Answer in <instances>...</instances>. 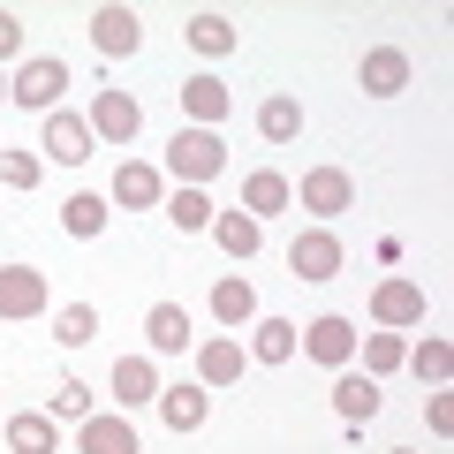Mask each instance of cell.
Listing matches in <instances>:
<instances>
[{"label": "cell", "instance_id": "1", "mask_svg": "<svg viewBox=\"0 0 454 454\" xmlns=\"http://www.w3.org/2000/svg\"><path fill=\"white\" fill-rule=\"evenodd\" d=\"M220 167H227L220 129H175V145H167V175H175L182 190H205Z\"/></svg>", "mask_w": 454, "mask_h": 454}, {"label": "cell", "instance_id": "2", "mask_svg": "<svg viewBox=\"0 0 454 454\" xmlns=\"http://www.w3.org/2000/svg\"><path fill=\"white\" fill-rule=\"evenodd\" d=\"M61 91H68V61H61V53L23 61L16 83H8V98H16V106H31V114H53V98H61Z\"/></svg>", "mask_w": 454, "mask_h": 454}, {"label": "cell", "instance_id": "3", "mask_svg": "<svg viewBox=\"0 0 454 454\" xmlns=\"http://www.w3.org/2000/svg\"><path fill=\"white\" fill-rule=\"evenodd\" d=\"M288 273L295 280H333L340 273V243H333V227H303L288 243Z\"/></svg>", "mask_w": 454, "mask_h": 454}, {"label": "cell", "instance_id": "4", "mask_svg": "<svg viewBox=\"0 0 454 454\" xmlns=\"http://www.w3.org/2000/svg\"><path fill=\"white\" fill-rule=\"evenodd\" d=\"M372 318L387 325V333L424 325V288H417V280H379V288H372Z\"/></svg>", "mask_w": 454, "mask_h": 454}, {"label": "cell", "instance_id": "5", "mask_svg": "<svg viewBox=\"0 0 454 454\" xmlns=\"http://www.w3.org/2000/svg\"><path fill=\"white\" fill-rule=\"evenodd\" d=\"M295 348L318 364H333V372H348V356H356V325L348 318H310L303 333H295Z\"/></svg>", "mask_w": 454, "mask_h": 454}, {"label": "cell", "instance_id": "6", "mask_svg": "<svg viewBox=\"0 0 454 454\" xmlns=\"http://www.w3.org/2000/svg\"><path fill=\"white\" fill-rule=\"evenodd\" d=\"M137 129H145V106H137L129 91H98V98H91V137H106V145H129Z\"/></svg>", "mask_w": 454, "mask_h": 454}, {"label": "cell", "instance_id": "7", "mask_svg": "<svg viewBox=\"0 0 454 454\" xmlns=\"http://www.w3.org/2000/svg\"><path fill=\"white\" fill-rule=\"evenodd\" d=\"M38 310H46V273L0 265V318H38Z\"/></svg>", "mask_w": 454, "mask_h": 454}, {"label": "cell", "instance_id": "8", "mask_svg": "<svg viewBox=\"0 0 454 454\" xmlns=\"http://www.w3.org/2000/svg\"><path fill=\"white\" fill-rule=\"evenodd\" d=\"M356 83H364L372 98L409 91V53H402V46H372V53H364V68H356Z\"/></svg>", "mask_w": 454, "mask_h": 454}, {"label": "cell", "instance_id": "9", "mask_svg": "<svg viewBox=\"0 0 454 454\" xmlns=\"http://www.w3.org/2000/svg\"><path fill=\"white\" fill-rule=\"evenodd\" d=\"M46 160L83 167V160H91V121H76V114L53 106V114H46Z\"/></svg>", "mask_w": 454, "mask_h": 454}, {"label": "cell", "instance_id": "10", "mask_svg": "<svg viewBox=\"0 0 454 454\" xmlns=\"http://www.w3.org/2000/svg\"><path fill=\"white\" fill-rule=\"evenodd\" d=\"M348 197H356V182L340 175V167H310V175H303V212H318V220L348 212Z\"/></svg>", "mask_w": 454, "mask_h": 454}, {"label": "cell", "instance_id": "11", "mask_svg": "<svg viewBox=\"0 0 454 454\" xmlns=\"http://www.w3.org/2000/svg\"><path fill=\"white\" fill-rule=\"evenodd\" d=\"M212 243H220L227 258H243V265H250V258H258V250H265V227L250 220L243 205H235V212H212Z\"/></svg>", "mask_w": 454, "mask_h": 454}, {"label": "cell", "instance_id": "12", "mask_svg": "<svg viewBox=\"0 0 454 454\" xmlns=\"http://www.w3.org/2000/svg\"><path fill=\"white\" fill-rule=\"evenodd\" d=\"M145 340H152V356H182V348H190V310L182 303H152L145 310Z\"/></svg>", "mask_w": 454, "mask_h": 454}, {"label": "cell", "instance_id": "13", "mask_svg": "<svg viewBox=\"0 0 454 454\" xmlns=\"http://www.w3.org/2000/svg\"><path fill=\"white\" fill-rule=\"evenodd\" d=\"M333 409H340V424H372L379 417V379L372 372H340L333 379Z\"/></svg>", "mask_w": 454, "mask_h": 454}, {"label": "cell", "instance_id": "14", "mask_svg": "<svg viewBox=\"0 0 454 454\" xmlns=\"http://www.w3.org/2000/svg\"><path fill=\"white\" fill-rule=\"evenodd\" d=\"M76 454H137L129 417H83L76 424Z\"/></svg>", "mask_w": 454, "mask_h": 454}, {"label": "cell", "instance_id": "15", "mask_svg": "<svg viewBox=\"0 0 454 454\" xmlns=\"http://www.w3.org/2000/svg\"><path fill=\"white\" fill-rule=\"evenodd\" d=\"M114 394H121V409L160 402V372H152V356H114Z\"/></svg>", "mask_w": 454, "mask_h": 454}, {"label": "cell", "instance_id": "16", "mask_svg": "<svg viewBox=\"0 0 454 454\" xmlns=\"http://www.w3.org/2000/svg\"><path fill=\"white\" fill-rule=\"evenodd\" d=\"M137 38H145L137 8H98V16H91V46L98 53H137Z\"/></svg>", "mask_w": 454, "mask_h": 454}, {"label": "cell", "instance_id": "17", "mask_svg": "<svg viewBox=\"0 0 454 454\" xmlns=\"http://www.w3.org/2000/svg\"><path fill=\"white\" fill-rule=\"evenodd\" d=\"M227 106H235V98H227V83H220V76H190V83H182V114H190L197 129L227 121Z\"/></svg>", "mask_w": 454, "mask_h": 454}, {"label": "cell", "instance_id": "18", "mask_svg": "<svg viewBox=\"0 0 454 454\" xmlns=\"http://www.w3.org/2000/svg\"><path fill=\"white\" fill-rule=\"evenodd\" d=\"M212 318H220V325H250V318H258V288H250L243 273L212 280Z\"/></svg>", "mask_w": 454, "mask_h": 454}, {"label": "cell", "instance_id": "19", "mask_svg": "<svg viewBox=\"0 0 454 454\" xmlns=\"http://www.w3.org/2000/svg\"><path fill=\"white\" fill-rule=\"evenodd\" d=\"M197 379H205V387H235V379H243V340H205V348H197Z\"/></svg>", "mask_w": 454, "mask_h": 454}, {"label": "cell", "instance_id": "20", "mask_svg": "<svg viewBox=\"0 0 454 454\" xmlns=\"http://www.w3.org/2000/svg\"><path fill=\"white\" fill-rule=\"evenodd\" d=\"M160 167H145V160H129L121 175H114V205H129V212H145V205H160Z\"/></svg>", "mask_w": 454, "mask_h": 454}, {"label": "cell", "instance_id": "21", "mask_svg": "<svg viewBox=\"0 0 454 454\" xmlns=\"http://www.w3.org/2000/svg\"><path fill=\"white\" fill-rule=\"evenodd\" d=\"M295 333H303V325H288V318H250V356L258 364H288Z\"/></svg>", "mask_w": 454, "mask_h": 454}, {"label": "cell", "instance_id": "22", "mask_svg": "<svg viewBox=\"0 0 454 454\" xmlns=\"http://www.w3.org/2000/svg\"><path fill=\"white\" fill-rule=\"evenodd\" d=\"M8 447H16V454H53V447H61V424L38 417V409H23V417H8Z\"/></svg>", "mask_w": 454, "mask_h": 454}, {"label": "cell", "instance_id": "23", "mask_svg": "<svg viewBox=\"0 0 454 454\" xmlns=\"http://www.w3.org/2000/svg\"><path fill=\"white\" fill-rule=\"evenodd\" d=\"M205 387H160V417H167V432H197L205 424Z\"/></svg>", "mask_w": 454, "mask_h": 454}, {"label": "cell", "instance_id": "24", "mask_svg": "<svg viewBox=\"0 0 454 454\" xmlns=\"http://www.w3.org/2000/svg\"><path fill=\"white\" fill-rule=\"evenodd\" d=\"M258 129H265V145H295V137H303V98H265L258 106Z\"/></svg>", "mask_w": 454, "mask_h": 454}, {"label": "cell", "instance_id": "25", "mask_svg": "<svg viewBox=\"0 0 454 454\" xmlns=\"http://www.w3.org/2000/svg\"><path fill=\"white\" fill-rule=\"evenodd\" d=\"M280 205H288V175H273V167H258V175L243 182V212H250V220L265 227V212H280Z\"/></svg>", "mask_w": 454, "mask_h": 454}, {"label": "cell", "instance_id": "26", "mask_svg": "<svg viewBox=\"0 0 454 454\" xmlns=\"http://www.w3.org/2000/svg\"><path fill=\"white\" fill-rule=\"evenodd\" d=\"M402 364H409V372L424 379V387H447V372H454V348H447V340H439V333H424V340H417V348H409Z\"/></svg>", "mask_w": 454, "mask_h": 454}, {"label": "cell", "instance_id": "27", "mask_svg": "<svg viewBox=\"0 0 454 454\" xmlns=\"http://www.w3.org/2000/svg\"><path fill=\"white\" fill-rule=\"evenodd\" d=\"M190 46L205 53V61H220V53H235V23H227L220 8H205V16H190Z\"/></svg>", "mask_w": 454, "mask_h": 454}, {"label": "cell", "instance_id": "28", "mask_svg": "<svg viewBox=\"0 0 454 454\" xmlns=\"http://www.w3.org/2000/svg\"><path fill=\"white\" fill-rule=\"evenodd\" d=\"M167 220H175L182 235H197V227H212V197L205 190H175L167 197Z\"/></svg>", "mask_w": 454, "mask_h": 454}, {"label": "cell", "instance_id": "29", "mask_svg": "<svg viewBox=\"0 0 454 454\" xmlns=\"http://www.w3.org/2000/svg\"><path fill=\"white\" fill-rule=\"evenodd\" d=\"M402 356H409V340L402 333H364V372H402Z\"/></svg>", "mask_w": 454, "mask_h": 454}, {"label": "cell", "instance_id": "30", "mask_svg": "<svg viewBox=\"0 0 454 454\" xmlns=\"http://www.w3.org/2000/svg\"><path fill=\"white\" fill-rule=\"evenodd\" d=\"M61 227H68V235H83V243H91L98 227H106V197H68V205H61Z\"/></svg>", "mask_w": 454, "mask_h": 454}, {"label": "cell", "instance_id": "31", "mask_svg": "<svg viewBox=\"0 0 454 454\" xmlns=\"http://www.w3.org/2000/svg\"><path fill=\"white\" fill-rule=\"evenodd\" d=\"M38 175H46L38 152H8L0 145V190H38Z\"/></svg>", "mask_w": 454, "mask_h": 454}, {"label": "cell", "instance_id": "32", "mask_svg": "<svg viewBox=\"0 0 454 454\" xmlns=\"http://www.w3.org/2000/svg\"><path fill=\"white\" fill-rule=\"evenodd\" d=\"M46 417L53 424H83V417H91V387H83V379H61V394H53Z\"/></svg>", "mask_w": 454, "mask_h": 454}, {"label": "cell", "instance_id": "33", "mask_svg": "<svg viewBox=\"0 0 454 454\" xmlns=\"http://www.w3.org/2000/svg\"><path fill=\"white\" fill-rule=\"evenodd\" d=\"M98 333V310L91 303H61V348H83Z\"/></svg>", "mask_w": 454, "mask_h": 454}, {"label": "cell", "instance_id": "34", "mask_svg": "<svg viewBox=\"0 0 454 454\" xmlns=\"http://www.w3.org/2000/svg\"><path fill=\"white\" fill-rule=\"evenodd\" d=\"M424 417H432V432L447 439V432H454V394H432V402H424Z\"/></svg>", "mask_w": 454, "mask_h": 454}, {"label": "cell", "instance_id": "35", "mask_svg": "<svg viewBox=\"0 0 454 454\" xmlns=\"http://www.w3.org/2000/svg\"><path fill=\"white\" fill-rule=\"evenodd\" d=\"M16 53H23V23L0 8V61H16Z\"/></svg>", "mask_w": 454, "mask_h": 454}, {"label": "cell", "instance_id": "36", "mask_svg": "<svg viewBox=\"0 0 454 454\" xmlns=\"http://www.w3.org/2000/svg\"><path fill=\"white\" fill-rule=\"evenodd\" d=\"M394 454H409V447H394Z\"/></svg>", "mask_w": 454, "mask_h": 454}, {"label": "cell", "instance_id": "37", "mask_svg": "<svg viewBox=\"0 0 454 454\" xmlns=\"http://www.w3.org/2000/svg\"><path fill=\"white\" fill-rule=\"evenodd\" d=\"M0 91H8V83H0Z\"/></svg>", "mask_w": 454, "mask_h": 454}]
</instances>
